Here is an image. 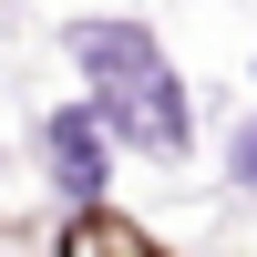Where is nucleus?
Listing matches in <instances>:
<instances>
[{
	"label": "nucleus",
	"mask_w": 257,
	"mask_h": 257,
	"mask_svg": "<svg viewBox=\"0 0 257 257\" xmlns=\"http://www.w3.org/2000/svg\"><path fill=\"white\" fill-rule=\"evenodd\" d=\"M72 257H155V247L123 237V226H72Z\"/></svg>",
	"instance_id": "obj_2"
},
{
	"label": "nucleus",
	"mask_w": 257,
	"mask_h": 257,
	"mask_svg": "<svg viewBox=\"0 0 257 257\" xmlns=\"http://www.w3.org/2000/svg\"><path fill=\"white\" fill-rule=\"evenodd\" d=\"M237 175H247V185H257V134H247V155H237Z\"/></svg>",
	"instance_id": "obj_3"
},
{
	"label": "nucleus",
	"mask_w": 257,
	"mask_h": 257,
	"mask_svg": "<svg viewBox=\"0 0 257 257\" xmlns=\"http://www.w3.org/2000/svg\"><path fill=\"white\" fill-rule=\"evenodd\" d=\"M82 62H93L103 82H113V113L134 123L144 144H185V113H175V82H165V62L144 52V31H123V21H103V31H82Z\"/></svg>",
	"instance_id": "obj_1"
}]
</instances>
